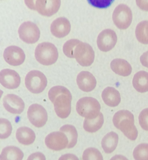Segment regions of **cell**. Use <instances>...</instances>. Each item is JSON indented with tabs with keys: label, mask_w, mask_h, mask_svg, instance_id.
<instances>
[{
	"label": "cell",
	"mask_w": 148,
	"mask_h": 160,
	"mask_svg": "<svg viewBox=\"0 0 148 160\" xmlns=\"http://www.w3.org/2000/svg\"><path fill=\"white\" fill-rule=\"evenodd\" d=\"M48 95L57 115L62 119L67 118L71 110L72 97L70 91L64 86H57L50 89Z\"/></svg>",
	"instance_id": "cell-1"
},
{
	"label": "cell",
	"mask_w": 148,
	"mask_h": 160,
	"mask_svg": "<svg viewBox=\"0 0 148 160\" xmlns=\"http://www.w3.org/2000/svg\"><path fill=\"white\" fill-rule=\"evenodd\" d=\"M113 122L115 126L129 139H136L138 132L134 124V115L130 111L122 110L117 112L113 116Z\"/></svg>",
	"instance_id": "cell-2"
},
{
	"label": "cell",
	"mask_w": 148,
	"mask_h": 160,
	"mask_svg": "<svg viewBox=\"0 0 148 160\" xmlns=\"http://www.w3.org/2000/svg\"><path fill=\"white\" fill-rule=\"evenodd\" d=\"M35 55L36 60L41 64L49 65L54 63L58 57L57 48L52 43L44 42L37 46Z\"/></svg>",
	"instance_id": "cell-3"
},
{
	"label": "cell",
	"mask_w": 148,
	"mask_h": 160,
	"mask_svg": "<svg viewBox=\"0 0 148 160\" xmlns=\"http://www.w3.org/2000/svg\"><path fill=\"white\" fill-rule=\"evenodd\" d=\"M101 105L95 98L85 97L77 101L76 109L78 114L85 118H92L96 117L100 113Z\"/></svg>",
	"instance_id": "cell-4"
},
{
	"label": "cell",
	"mask_w": 148,
	"mask_h": 160,
	"mask_svg": "<svg viewBox=\"0 0 148 160\" xmlns=\"http://www.w3.org/2000/svg\"><path fill=\"white\" fill-rule=\"evenodd\" d=\"M25 81L26 86L28 90L35 94L42 92L47 84L45 76L42 72L37 70L29 72L25 77Z\"/></svg>",
	"instance_id": "cell-5"
},
{
	"label": "cell",
	"mask_w": 148,
	"mask_h": 160,
	"mask_svg": "<svg viewBox=\"0 0 148 160\" xmlns=\"http://www.w3.org/2000/svg\"><path fill=\"white\" fill-rule=\"evenodd\" d=\"M132 14L130 8L126 5L121 4L114 9L112 19L116 26L121 29H125L130 25Z\"/></svg>",
	"instance_id": "cell-6"
},
{
	"label": "cell",
	"mask_w": 148,
	"mask_h": 160,
	"mask_svg": "<svg viewBox=\"0 0 148 160\" xmlns=\"http://www.w3.org/2000/svg\"><path fill=\"white\" fill-rule=\"evenodd\" d=\"M74 57L81 65L87 67L90 66L93 62L95 53L89 44L80 41L75 48Z\"/></svg>",
	"instance_id": "cell-7"
},
{
	"label": "cell",
	"mask_w": 148,
	"mask_h": 160,
	"mask_svg": "<svg viewBox=\"0 0 148 160\" xmlns=\"http://www.w3.org/2000/svg\"><path fill=\"white\" fill-rule=\"evenodd\" d=\"M18 32L20 38L25 42L29 43L37 42L40 34V30L37 25L30 21L22 23L19 28Z\"/></svg>",
	"instance_id": "cell-8"
},
{
	"label": "cell",
	"mask_w": 148,
	"mask_h": 160,
	"mask_svg": "<svg viewBox=\"0 0 148 160\" xmlns=\"http://www.w3.org/2000/svg\"><path fill=\"white\" fill-rule=\"evenodd\" d=\"M27 115L32 124L37 128L44 126L47 120L46 109L42 105L37 103L32 104L29 107Z\"/></svg>",
	"instance_id": "cell-9"
},
{
	"label": "cell",
	"mask_w": 148,
	"mask_h": 160,
	"mask_svg": "<svg viewBox=\"0 0 148 160\" xmlns=\"http://www.w3.org/2000/svg\"><path fill=\"white\" fill-rule=\"evenodd\" d=\"M45 142L48 148L55 151L61 150L67 148L69 142L66 135L60 131L53 132L48 134Z\"/></svg>",
	"instance_id": "cell-10"
},
{
	"label": "cell",
	"mask_w": 148,
	"mask_h": 160,
	"mask_svg": "<svg viewBox=\"0 0 148 160\" xmlns=\"http://www.w3.org/2000/svg\"><path fill=\"white\" fill-rule=\"evenodd\" d=\"M117 41V37L115 32L111 29H106L101 32L98 35L97 43L101 51L106 52L114 47Z\"/></svg>",
	"instance_id": "cell-11"
},
{
	"label": "cell",
	"mask_w": 148,
	"mask_h": 160,
	"mask_svg": "<svg viewBox=\"0 0 148 160\" xmlns=\"http://www.w3.org/2000/svg\"><path fill=\"white\" fill-rule=\"evenodd\" d=\"M3 57L9 64L17 66L22 64L25 58V54L20 48L12 45L7 47L4 50Z\"/></svg>",
	"instance_id": "cell-12"
},
{
	"label": "cell",
	"mask_w": 148,
	"mask_h": 160,
	"mask_svg": "<svg viewBox=\"0 0 148 160\" xmlns=\"http://www.w3.org/2000/svg\"><path fill=\"white\" fill-rule=\"evenodd\" d=\"M61 3L60 0H37L34 3L33 9L43 15L49 16L58 11Z\"/></svg>",
	"instance_id": "cell-13"
},
{
	"label": "cell",
	"mask_w": 148,
	"mask_h": 160,
	"mask_svg": "<svg viewBox=\"0 0 148 160\" xmlns=\"http://www.w3.org/2000/svg\"><path fill=\"white\" fill-rule=\"evenodd\" d=\"M3 105L8 112L14 114H20L23 111L25 104L20 97L13 94H7L3 99Z\"/></svg>",
	"instance_id": "cell-14"
},
{
	"label": "cell",
	"mask_w": 148,
	"mask_h": 160,
	"mask_svg": "<svg viewBox=\"0 0 148 160\" xmlns=\"http://www.w3.org/2000/svg\"><path fill=\"white\" fill-rule=\"evenodd\" d=\"M0 83L6 88L14 89L17 88L20 84V76L13 70L3 69L0 72Z\"/></svg>",
	"instance_id": "cell-15"
},
{
	"label": "cell",
	"mask_w": 148,
	"mask_h": 160,
	"mask_svg": "<svg viewBox=\"0 0 148 160\" xmlns=\"http://www.w3.org/2000/svg\"><path fill=\"white\" fill-rule=\"evenodd\" d=\"M71 28L70 22L63 17L58 18L52 23L51 31L56 37L62 38L67 36L70 32Z\"/></svg>",
	"instance_id": "cell-16"
},
{
	"label": "cell",
	"mask_w": 148,
	"mask_h": 160,
	"mask_svg": "<svg viewBox=\"0 0 148 160\" xmlns=\"http://www.w3.org/2000/svg\"><path fill=\"white\" fill-rule=\"evenodd\" d=\"M77 84L79 88L85 92L93 90L95 88L96 81L94 76L90 72L82 71L77 75Z\"/></svg>",
	"instance_id": "cell-17"
},
{
	"label": "cell",
	"mask_w": 148,
	"mask_h": 160,
	"mask_svg": "<svg viewBox=\"0 0 148 160\" xmlns=\"http://www.w3.org/2000/svg\"><path fill=\"white\" fill-rule=\"evenodd\" d=\"M101 96L105 103L111 107L117 106L121 102L120 93L112 87H108L106 88L102 92Z\"/></svg>",
	"instance_id": "cell-18"
},
{
	"label": "cell",
	"mask_w": 148,
	"mask_h": 160,
	"mask_svg": "<svg viewBox=\"0 0 148 160\" xmlns=\"http://www.w3.org/2000/svg\"><path fill=\"white\" fill-rule=\"evenodd\" d=\"M110 67L116 74L124 77L129 76L132 71L130 63L122 59L116 58L113 60L111 63Z\"/></svg>",
	"instance_id": "cell-19"
},
{
	"label": "cell",
	"mask_w": 148,
	"mask_h": 160,
	"mask_svg": "<svg viewBox=\"0 0 148 160\" xmlns=\"http://www.w3.org/2000/svg\"><path fill=\"white\" fill-rule=\"evenodd\" d=\"M132 85L134 88L139 92L148 91V72L141 71L136 73L132 80Z\"/></svg>",
	"instance_id": "cell-20"
},
{
	"label": "cell",
	"mask_w": 148,
	"mask_h": 160,
	"mask_svg": "<svg viewBox=\"0 0 148 160\" xmlns=\"http://www.w3.org/2000/svg\"><path fill=\"white\" fill-rule=\"evenodd\" d=\"M16 137L21 143L24 145H29L33 142L36 136L34 132L31 128L22 127L17 129Z\"/></svg>",
	"instance_id": "cell-21"
},
{
	"label": "cell",
	"mask_w": 148,
	"mask_h": 160,
	"mask_svg": "<svg viewBox=\"0 0 148 160\" xmlns=\"http://www.w3.org/2000/svg\"><path fill=\"white\" fill-rule=\"evenodd\" d=\"M118 141V136L115 132L111 131L107 134L102 138V147L106 153H111L116 148Z\"/></svg>",
	"instance_id": "cell-22"
},
{
	"label": "cell",
	"mask_w": 148,
	"mask_h": 160,
	"mask_svg": "<svg viewBox=\"0 0 148 160\" xmlns=\"http://www.w3.org/2000/svg\"><path fill=\"white\" fill-rule=\"evenodd\" d=\"M23 153L18 148L9 146L4 148L0 155V160H22Z\"/></svg>",
	"instance_id": "cell-23"
},
{
	"label": "cell",
	"mask_w": 148,
	"mask_h": 160,
	"mask_svg": "<svg viewBox=\"0 0 148 160\" xmlns=\"http://www.w3.org/2000/svg\"><path fill=\"white\" fill-rule=\"evenodd\" d=\"M104 122L103 114L100 112L96 117L92 118H85L83 127L84 129L89 132H94L102 127Z\"/></svg>",
	"instance_id": "cell-24"
},
{
	"label": "cell",
	"mask_w": 148,
	"mask_h": 160,
	"mask_svg": "<svg viewBox=\"0 0 148 160\" xmlns=\"http://www.w3.org/2000/svg\"><path fill=\"white\" fill-rule=\"evenodd\" d=\"M60 131L65 133L68 139L69 142L67 148H73L77 143L78 137L75 128L71 125L66 124L61 128Z\"/></svg>",
	"instance_id": "cell-25"
},
{
	"label": "cell",
	"mask_w": 148,
	"mask_h": 160,
	"mask_svg": "<svg viewBox=\"0 0 148 160\" xmlns=\"http://www.w3.org/2000/svg\"><path fill=\"white\" fill-rule=\"evenodd\" d=\"M135 34L137 40L143 44H148V21H144L137 25Z\"/></svg>",
	"instance_id": "cell-26"
},
{
	"label": "cell",
	"mask_w": 148,
	"mask_h": 160,
	"mask_svg": "<svg viewBox=\"0 0 148 160\" xmlns=\"http://www.w3.org/2000/svg\"><path fill=\"white\" fill-rule=\"evenodd\" d=\"M133 154L135 160H148V143H142L137 146Z\"/></svg>",
	"instance_id": "cell-27"
},
{
	"label": "cell",
	"mask_w": 148,
	"mask_h": 160,
	"mask_svg": "<svg viewBox=\"0 0 148 160\" xmlns=\"http://www.w3.org/2000/svg\"><path fill=\"white\" fill-rule=\"evenodd\" d=\"M83 160H103L102 156L96 148H89L85 149L82 155Z\"/></svg>",
	"instance_id": "cell-28"
},
{
	"label": "cell",
	"mask_w": 148,
	"mask_h": 160,
	"mask_svg": "<svg viewBox=\"0 0 148 160\" xmlns=\"http://www.w3.org/2000/svg\"><path fill=\"white\" fill-rule=\"evenodd\" d=\"M80 41L77 39H71L67 41L64 44L63 51L67 57L74 58V52L75 48Z\"/></svg>",
	"instance_id": "cell-29"
},
{
	"label": "cell",
	"mask_w": 148,
	"mask_h": 160,
	"mask_svg": "<svg viewBox=\"0 0 148 160\" xmlns=\"http://www.w3.org/2000/svg\"><path fill=\"white\" fill-rule=\"evenodd\" d=\"M12 128L10 122L7 119L0 118V138L5 139L11 134Z\"/></svg>",
	"instance_id": "cell-30"
},
{
	"label": "cell",
	"mask_w": 148,
	"mask_h": 160,
	"mask_svg": "<svg viewBox=\"0 0 148 160\" xmlns=\"http://www.w3.org/2000/svg\"><path fill=\"white\" fill-rule=\"evenodd\" d=\"M140 125L144 130H148V108L144 109L140 112L139 116Z\"/></svg>",
	"instance_id": "cell-31"
},
{
	"label": "cell",
	"mask_w": 148,
	"mask_h": 160,
	"mask_svg": "<svg viewBox=\"0 0 148 160\" xmlns=\"http://www.w3.org/2000/svg\"><path fill=\"white\" fill-rule=\"evenodd\" d=\"M27 160H46V158L41 152H36L30 155Z\"/></svg>",
	"instance_id": "cell-32"
},
{
	"label": "cell",
	"mask_w": 148,
	"mask_h": 160,
	"mask_svg": "<svg viewBox=\"0 0 148 160\" xmlns=\"http://www.w3.org/2000/svg\"><path fill=\"white\" fill-rule=\"evenodd\" d=\"M136 3L141 9L148 11V0H136Z\"/></svg>",
	"instance_id": "cell-33"
},
{
	"label": "cell",
	"mask_w": 148,
	"mask_h": 160,
	"mask_svg": "<svg viewBox=\"0 0 148 160\" xmlns=\"http://www.w3.org/2000/svg\"><path fill=\"white\" fill-rule=\"evenodd\" d=\"M58 160H79L77 157L74 154L67 153L62 155Z\"/></svg>",
	"instance_id": "cell-34"
},
{
	"label": "cell",
	"mask_w": 148,
	"mask_h": 160,
	"mask_svg": "<svg viewBox=\"0 0 148 160\" xmlns=\"http://www.w3.org/2000/svg\"><path fill=\"white\" fill-rule=\"evenodd\" d=\"M140 60L143 66L148 68V51L144 53L141 56Z\"/></svg>",
	"instance_id": "cell-35"
},
{
	"label": "cell",
	"mask_w": 148,
	"mask_h": 160,
	"mask_svg": "<svg viewBox=\"0 0 148 160\" xmlns=\"http://www.w3.org/2000/svg\"><path fill=\"white\" fill-rule=\"evenodd\" d=\"M110 160H128L125 157L121 155H116L112 157Z\"/></svg>",
	"instance_id": "cell-36"
}]
</instances>
